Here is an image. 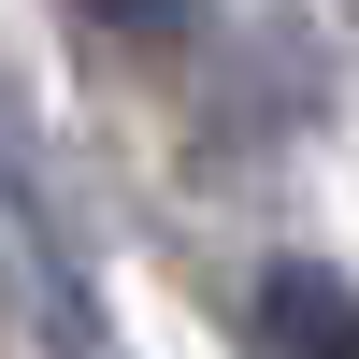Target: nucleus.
Returning a JSON list of instances; mask_svg holds the SVG:
<instances>
[{
  "label": "nucleus",
  "mask_w": 359,
  "mask_h": 359,
  "mask_svg": "<svg viewBox=\"0 0 359 359\" xmlns=\"http://www.w3.org/2000/svg\"><path fill=\"white\" fill-rule=\"evenodd\" d=\"M101 43H130V57H172V29H187V0H72Z\"/></svg>",
  "instance_id": "nucleus-2"
},
{
  "label": "nucleus",
  "mask_w": 359,
  "mask_h": 359,
  "mask_svg": "<svg viewBox=\"0 0 359 359\" xmlns=\"http://www.w3.org/2000/svg\"><path fill=\"white\" fill-rule=\"evenodd\" d=\"M259 359H359V302H345V273L273 259V273H259Z\"/></svg>",
  "instance_id": "nucleus-1"
}]
</instances>
